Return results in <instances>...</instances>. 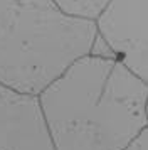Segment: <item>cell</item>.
<instances>
[{
  "mask_svg": "<svg viewBox=\"0 0 148 150\" xmlns=\"http://www.w3.org/2000/svg\"><path fill=\"white\" fill-rule=\"evenodd\" d=\"M123 150H148V125Z\"/></svg>",
  "mask_w": 148,
  "mask_h": 150,
  "instance_id": "obj_7",
  "label": "cell"
},
{
  "mask_svg": "<svg viewBox=\"0 0 148 150\" xmlns=\"http://www.w3.org/2000/svg\"><path fill=\"white\" fill-rule=\"evenodd\" d=\"M96 21L64 12L54 0H0V84L39 96L89 54Z\"/></svg>",
  "mask_w": 148,
  "mask_h": 150,
  "instance_id": "obj_2",
  "label": "cell"
},
{
  "mask_svg": "<svg viewBox=\"0 0 148 150\" xmlns=\"http://www.w3.org/2000/svg\"><path fill=\"white\" fill-rule=\"evenodd\" d=\"M147 95L121 61L87 54L37 100L54 150H123L148 125Z\"/></svg>",
  "mask_w": 148,
  "mask_h": 150,
  "instance_id": "obj_1",
  "label": "cell"
},
{
  "mask_svg": "<svg viewBox=\"0 0 148 150\" xmlns=\"http://www.w3.org/2000/svg\"><path fill=\"white\" fill-rule=\"evenodd\" d=\"M64 12L96 21L109 0H54Z\"/></svg>",
  "mask_w": 148,
  "mask_h": 150,
  "instance_id": "obj_5",
  "label": "cell"
},
{
  "mask_svg": "<svg viewBox=\"0 0 148 150\" xmlns=\"http://www.w3.org/2000/svg\"><path fill=\"white\" fill-rule=\"evenodd\" d=\"M89 54L91 56H96V57H104V59H109V57H113L116 59V54H114V51L109 47V44H108L99 34H96L93 41V46L89 49Z\"/></svg>",
  "mask_w": 148,
  "mask_h": 150,
  "instance_id": "obj_6",
  "label": "cell"
},
{
  "mask_svg": "<svg viewBox=\"0 0 148 150\" xmlns=\"http://www.w3.org/2000/svg\"><path fill=\"white\" fill-rule=\"evenodd\" d=\"M0 150H54L37 96L0 84Z\"/></svg>",
  "mask_w": 148,
  "mask_h": 150,
  "instance_id": "obj_4",
  "label": "cell"
},
{
  "mask_svg": "<svg viewBox=\"0 0 148 150\" xmlns=\"http://www.w3.org/2000/svg\"><path fill=\"white\" fill-rule=\"evenodd\" d=\"M145 115H147V120H148V95H147V101H145Z\"/></svg>",
  "mask_w": 148,
  "mask_h": 150,
  "instance_id": "obj_8",
  "label": "cell"
},
{
  "mask_svg": "<svg viewBox=\"0 0 148 150\" xmlns=\"http://www.w3.org/2000/svg\"><path fill=\"white\" fill-rule=\"evenodd\" d=\"M96 27L116 59L148 84V0H109Z\"/></svg>",
  "mask_w": 148,
  "mask_h": 150,
  "instance_id": "obj_3",
  "label": "cell"
}]
</instances>
